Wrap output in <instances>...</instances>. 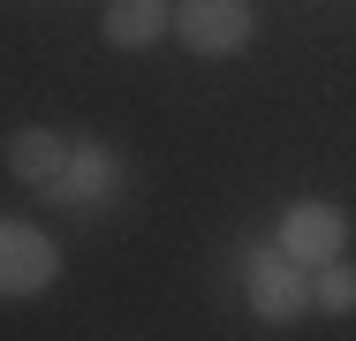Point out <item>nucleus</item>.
I'll return each mask as SVG.
<instances>
[{"label": "nucleus", "mask_w": 356, "mask_h": 341, "mask_svg": "<svg viewBox=\"0 0 356 341\" xmlns=\"http://www.w3.org/2000/svg\"><path fill=\"white\" fill-rule=\"evenodd\" d=\"M54 273H61V258H54V243H46L38 228L0 220V296H31V288H46Z\"/></svg>", "instance_id": "obj_2"}, {"label": "nucleus", "mask_w": 356, "mask_h": 341, "mask_svg": "<svg viewBox=\"0 0 356 341\" xmlns=\"http://www.w3.org/2000/svg\"><path fill=\"white\" fill-rule=\"evenodd\" d=\"M243 280H250V303H258L266 319H288V311L311 303V288L296 280V258H288V251H258V258L243 266Z\"/></svg>", "instance_id": "obj_6"}, {"label": "nucleus", "mask_w": 356, "mask_h": 341, "mask_svg": "<svg viewBox=\"0 0 356 341\" xmlns=\"http://www.w3.org/2000/svg\"><path fill=\"white\" fill-rule=\"evenodd\" d=\"M341 243H349V228H341V212L334 205H288L281 220V251L296 258V266H318V258H341Z\"/></svg>", "instance_id": "obj_3"}, {"label": "nucleus", "mask_w": 356, "mask_h": 341, "mask_svg": "<svg viewBox=\"0 0 356 341\" xmlns=\"http://www.w3.org/2000/svg\"><path fill=\"white\" fill-rule=\"evenodd\" d=\"M250 31H258V8H250V0H182V8H175V38H182L190 54H205V61L243 54Z\"/></svg>", "instance_id": "obj_1"}, {"label": "nucleus", "mask_w": 356, "mask_h": 341, "mask_svg": "<svg viewBox=\"0 0 356 341\" xmlns=\"http://www.w3.org/2000/svg\"><path fill=\"white\" fill-rule=\"evenodd\" d=\"M311 303H318V311H356V266L318 258V273H311Z\"/></svg>", "instance_id": "obj_7"}, {"label": "nucleus", "mask_w": 356, "mask_h": 341, "mask_svg": "<svg viewBox=\"0 0 356 341\" xmlns=\"http://www.w3.org/2000/svg\"><path fill=\"white\" fill-rule=\"evenodd\" d=\"M99 31H106V46L144 54V46H159V38L175 31V0H106Z\"/></svg>", "instance_id": "obj_5"}, {"label": "nucleus", "mask_w": 356, "mask_h": 341, "mask_svg": "<svg viewBox=\"0 0 356 341\" xmlns=\"http://www.w3.org/2000/svg\"><path fill=\"white\" fill-rule=\"evenodd\" d=\"M0 159H8V175H15V182L54 190V182L69 175V136H54V129H8Z\"/></svg>", "instance_id": "obj_4"}]
</instances>
